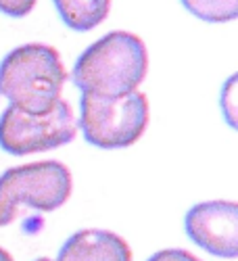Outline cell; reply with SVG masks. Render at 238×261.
Here are the masks:
<instances>
[{"instance_id":"3","label":"cell","mask_w":238,"mask_h":261,"mask_svg":"<svg viewBox=\"0 0 238 261\" xmlns=\"http://www.w3.org/2000/svg\"><path fill=\"white\" fill-rule=\"evenodd\" d=\"M73 190L71 171L59 161L17 165L0 176V228L13 224L21 209L57 211Z\"/></svg>"},{"instance_id":"7","label":"cell","mask_w":238,"mask_h":261,"mask_svg":"<svg viewBox=\"0 0 238 261\" xmlns=\"http://www.w3.org/2000/svg\"><path fill=\"white\" fill-rule=\"evenodd\" d=\"M55 261H132V249L111 230H80L59 249Z\"/></svg>"},{"instance_id":"9","label":"cell","mask_w":238,"mask_h":261,"mask_svg":"<svg viewBox=\"0 0 238 261\" xmlns=\"http://www.w3.org/2000/svg\"><path fill=\"white\" fill-rule=\"evenodd\" d=\"M182 5L207 23H228L238 17V0H182Z\"/></svg>"},{"instance_id":"6","label":"cell","mask_w":238,"mask_h":261,"mask_svg":"<svg viewBox=\"0 0 238 261\" xmlns=\"http://www.w3.org/2000/svg\"><path fill=\"white\" fill-rule=\"evenodd\" d=\"M184 230L190 241L213 257L238 255V205L234 201H207L188 209Z\"/></svg>"},{"instance_id":"10","label":"cell","mask_w":238,"mask_h":261,"mask_svg":"<svg viewBox=\"0 0 238 261\" xmlns=\"http://www.w3.org/2000/svg\"><path fill=\"white\" fill-rule=\"evenodd\" d=\"M222 113L230 127H236V75H230L222 88Z\"/></svg>"},{"instance_id":"12","label":"cell","mask_w":238,"mask_h":261,"mask_svg":"<svg viewBox=\"0 0 238 261\" xmlns=\"http://www.w3.org/2000/svg\"><path fill=\"white\" fill-rule=\"evenodd\" d=\"M146 261H201V259L184 249H163L157 251L155 255H150Z\"/></svg>"},{"instance_id":"13","label":"cell","mask_w":238,"mask_h":261,"mask_svg":"<svg viewBox=\"0 0 238 261\" xmlns=\"http://www.w3.org/2000/svg\"><path fill=\"white\" fill-rule=\"evenodd\" d=\"M0 261H15V259L11 257V253H9V251H5L3 247H0Z\"/></svg>"},{"instance_id":"4","label":"cell","mask_w":238,"mask_h":261,"mask_svg":"<svg viewBox=\"0 0 238 261\" xmlns=\"http://www.w3.org/2000/svg\"><path fill=\"white\" fill-rule=\"evenodd\" d=\"M75 123L84 138L98 148L132 146L148 125V100L138 90L117 98L82 94Z\"/></svg>"},{"instance_id":"14","label":"cell","mask_w":238,"mask_h":261,"mask_svg":"<svg viewBox=\"0 0 238 261\" xmlns=\"http://www.w3.org/2000/svg\"><path fill=\"white\" fill-rule=\"evenodd\" d=\"M36 261H52V259H48V257H40V259H36Z\"/></svg>"},{"instance_id":"1","label":"cell","mask_w":238,"mask_h":261,"mask_svg":"<svg viewBox=\"0 0 238 261\" xmlns=\"http://www.w3.org/2000/svg\"><path fill=\"white\" fill-rule=\"evenodd\" d=\"M148 69L144 42L129 32H109L86 48L71 69L82 94L117 98L136 92Z\"/></svg>"},{"instance_id":"11","label":"cell","mask_w":238,"mask_h":261,"mask_svg":"<svg viewBox=\"0 0 238 261\" xmlns=\"http://www.w3.org/2000/svg\"><path fill=\"white\" fill-rule=\"evenodd\" d=\"M38 0H0V13H5L9 17H25L34 11Z\"/></svg>"},{"instance_id":"5","label":"cell","mask_w":238,"mask_h":261,"mask_svg":"<svg viewBox=\"0 0 238 261\" xmlns=\"http://www.w3.org/2000/svg\"><path fill=\"white\" fill-rule=\"evenodd\" d=\"M75 134L77 123L73 111L63 98L46 115H30L11 105L0 115V148L15 157L65 146Z\"/></svg>"},{"instance_id":"8","label":"cell","mask_w":238,"mask_h":261,"mask_svg":"<svg viewBox=\"0 0 238 261\" xmlns=\"http://www.w3.org/2000/svg\"><path fill=\"white\" fill-rule=\"evenodd\" d=\"M61 21L75 32H90L109 17L111 0H52Z\"/></svg>"},{"instance_id":"2","label":"cell","mask_w":238,"mask_h":261,"mask_svg":"<svg viewBox=\"0 0 238 261\" xmlns=\"http://www.w3.org/2000/svg\"><path fill=\"white\" fill-rule=\"evenodd\" d=\"M67 71L48 44H23L0 63V96L30 115H46L59 105Z\"/></svg>"}]
</instances>
